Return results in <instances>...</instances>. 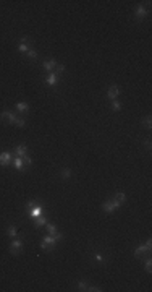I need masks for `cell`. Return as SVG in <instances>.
I'll return each mask as SVG.
<instances>
[{
    "instance_id": "obj_1",
    "label": "cell",
    "mask_w": 152,
    "mask_h": 292,
    "mask_svg": "<svg viewBox=\"0 0 152 292\" xmlns=\"http://www.w3.org/2000/svg\"><path fill=\"white\" fill-rule=\"evenodd\" d=\"M55 243H57L55 235H44V237H42V242H40V248L45 250V252H49V250L52 248Z\"/></svg>"
},
{
    "instance_id": "obj_2",
    "label": "cell",
    "mask_w": 152,
    "mask_h": 292,
    "mask_svg": "<svg viewBox=\"0 0 152 292\" xmlns=\"http://www.w3.org/2000/svg\"><path fill=\"white\" fill-rule=\"evenodd\" d=\"M21 248H23V242H21V240L13 239L12 243H10V252H12L13 255H19V253H21Z\"/></svg>"
},
{
    "instance_id": "obj_3",
    "label": "cell",
    "mask_w": 152,
    "mask_h": 292,
    "mask_svg": "<svg viewBox=\"0 0 152 292\" xmlns=\"http://www.w3.org/2000/svg\"><path fill=\"white\" fill-rule=\"evenodd\" d=\"M0 119H2V120L5 122V124H15V120H16V114H15V112H8V110H5V112H2Z\"/></svg>"
},
{
    "instance_id": "obj_4",
    "label": "cell",
    "mask_w": 152,
    "mask_h": 292,
    "mask_svg": "<svg viewBox=\"0 0 152 292\" xmlns=\"http://www.w3.org/2000/svg\"><path fill=\"white\" fill-rule=\"evenodd\" d=\"M120 206V204H116L115 201H113V200H109V201H105L104 204H102V209H104V211L105 213H113V211H116V208H118Z\"/></svg>"
},
{
    "instance_id": "obj_5",
    "label": "cell",
    "mask_w": 152,
    "mask_h": 292,
    "mask_svg": "<svg viewBox=\"0 0 152 292\" xmlns=\"http://www.w3.org/2000/svg\"><path fill=\"white\" fill-rule=\"evenodd\" d=\"M146 15H147V8L144 7V5H138L136 7V20H144L146 18Z\"/></svg>"
},
{
    "instance_id": "obj_6",
    "label": "cell",
    "mask_w": 152,
    "mask_h": 292,
    "mask_svg": "<svg viewBox=\"0 0 152 292\" xmlns=\"http://www.w3.org/2000/svg\"><path fill=\"white\" fill-rule=\"evenodd\" d=\"M15 154H16L18 157H24V156H28V146L24 145V143L18 145V146H16V150H15Z\"/></svg>"
},
{
    "instance_id": "obj_7",
    "label": "cell",
    "mask_w": 152,
    "mask_h": 292,
    "mask_svg": "<svg viewBox=\"0 0 152 292\" xmlns=\"http://www.w3.org/2000/svg\"><path fill=\"white\" fill-rule=\"evenodd\" d=\"M18 50H19V52H23V54H26L28 50H29V39H28V38H23L21 41H19Z\"/></svg>"
},
{
    "instance_id": "obj_8",
    "label": "cell",
    "mask_w": 152,
    "mask_h": 292,
    "mask_svg": "<svg viewBox=\"0 0 152 292\" xmlns=\"http://www.w3.org/2000/svg\"><path fill=\"white\" fill-rule=\"evenodd\" d=\"M12 162V154L10 153H2L0 154V166H8Z\"/></svg>"
},
{
    "instance_id": "obj_9",
    "label": "cell",
    "mask_w": 152,
    "mask_h": 292,
    "mask_svg": "<svg viewBox=\"0 0 152 292\" xmlns=\"http://www.w3.org/2000/svg\"><path fill=\"white\" fill-rule=\"evenodd\" d=\"M118 94H120V89L116 88V86H112V88L109 89V93H107V97H109V99H112V101H115L116 97H118Z\"/></svg>"
},
{
    "instance_id": "obj_10",
    "label": "cell",
    "mask_w": 152,
    "mask_h": 292,
    "mask_svg": "<svg viewBox=\"0 0 152 292\" xmlns=\"http://www.w3.org/2000/svg\"><path fill=\"white\" fill-rule=\"evenodd\" d=\"M146 252H149V250L146 248V245H139V247L134 250V257H136V258H141Z\"/></svg>"
},
{
    "instance_id": "obj_11",
    "label": "cell",
    "mask_w": 152,
    "mask_h": 292,
    "mask_svg": "<svg viewBox=\"0 0 152 292\" xmlns=\"http://www.w3.org/2000/svg\"><path fill=\"white\" fill-rule=\"evenodd\" d=\"M31 216H34V218L42 216V206L40 204H36L34 208H31Z\"/></svg>"
},
{
    "instance_id": "obj_12",
    "label": "cell",
    "mask_w": 152,
    "mask_h": 292,
    "mask_svg": "<svg viewBox=\"0 0 152 292\" xmlns=\"http://www.w3.org/2000/svg\"><path fill=\"white\" fill-rule=\"evenodd\" d=\"M57 83H58V78H57V75L52 71V73L47 76V85H49V86H55Z\"/></svg>"
},
{
    "instance_id": "obj_13",
    "label": "cell",
    "mask_w": 152,
    "mask_h": 292,
    "mask_svg": "<svg viewBox=\"0 0 152 292\" xmlns=\"http://www.w3.org/2000/svg\"><path fill=\"white\" fill-rule=\"evenodd\" d=\"M55 67H57V62H55V60H45L44 62V68L47 71H52Z\"/></svg>"
},
{
    "instance_id": "obj_14",
    "label": "cell",
    "mask_w": 152,
    "mask_h": 292,
    "mask_svg": "<svg viewBox=\"0 0 152 292\" xmlns=\"http://www.w3.org/2000/svg\"><path fill=\"white\" fill-rule=\"evenodd\" d=\"M113 201L116 204H123L126 201V196H125V193H116L115 195V198H113Z\"/></svg>"
},
{
    "instance_id": "obj_15",
    "label": "cell",
    "mask_w": 152,
    "mask_h": 292,
    "mask_svg": "<svg viewBox=\"0 0 152 292\" xmlns=\"http://www.w3.org/2000/svg\"><path fill=\"white\" fill-rule=\"evenodd\" d=\"M16 110L21 112V114H24V112L29 110V106L26 104V102H19V104H16Z\"/></svg>"
},
{
    "instance_id": "obj_16",
    "label": "cell",
    "mask_w": 152,
    "mask_h": 292,
    "mask_svg": "<svg viewBox=\"0 0 152 292\" xmlns=\"http://www.w3.org/2000/svg\"><path fill=\"white\" fill-rule=\"evenodd\" d=\"M152 119H150V115H147V117H144L143 120H141V125L143 127H146V128H150V125H152V122H150Z\"/></svg>"
},
{
    "instance_id": "obj_17",
    "label": "cell",
    "mask_w": 152,
    "mask_h": 292,
    "mask_svg": "<svg viewBox=\"0 0 152 292\" xmlns=\"http://www.w3.org/2000/svg\"><path fill=\"white\" fill-rule=\"evenodd\" d=\"M7 234H8V237H16L18 230H16V227H15V226H10V227L7 229Z\"/></svg>"
},
{
    "instance_id": "obj_18",
    "label": "cell",
    "mask_w": 152,
    "mask_h": 292,
    "mask_svg": "<svg viewBox=\"0 0 152 292\" xmlns=\"http://www.w3.org/2000/svg\"><path fill=\"white\" fill-rule=\"evenodd\" d=\"M26 55H28V59H31V60H36L37 59V52L34 49H29L28 52H26Z\"/></svg>"
},
{
    "instance_id": "obj_19",
    "label": "cell",
    "mask_w": 152,
    "mask_h": 292,
    "mask_svg": "<svg viewBox=\"0 0 152 292\" xmlns=\"http://www.w3.org/2000/svg\"><path fill=\"white\" fill-rule=\"evenodd\" d=\"M13 162H15V167H16V169H21L23 164H24V162H23V157H18V156L13 159Z\"/></svg>"
},
{
    "instance_id": "obj_20",
    "label": "cell",
    "mask_w": 152,
    "mask_h": 292,
    "mask_svg": "<svg viewBox=\"0 0 152 292\" xmlns=\"http://www.w3.org/2000/svg\"><path fill=\"white\" fill-rule=\"evenodd\" d=\"M47 230L50 235H55L57 234V227H55V224H47Z\"/></svg>"
},
{
    "instance_id": "obj_21",
    "label": "cell",
    "mask_w": 152,
    "mask_h": 292,
    "mask_svg": "<svg viewBox=\"0 0 152 292\" xmlns=\"http://www.w3.org/2000/svg\"><path fill=\"white\" fill-rule=\"evenodd\" d=\"M44 224H47V219H45L44 216H39L37 222H36V227H40V226H44Z\"/></svg>"
},
{
    "instance_id": "obj_22",
    "label": "cell",
    "mask_w": 152,
    "mask_h": 292,
    "mask_svg": "<svg viewBox=\"0 0 152 292\" xmlns=\"http://www.w3.org/2000/svg\"><path fill=\"white\" fill-rule=\"evenodd\" d=\"M15 125H18V127H24V125H26V120H24L23 117H16V120H15Z\"/></svg>"
},
{
    "instance_id": "obj_23",
    "label": "cell",
    "mask_w": 152,
    "mask_h": 292,
    "mask_svg": "<svg viewBox=\"0 0 152 292\" xmlns=\"http://www.w3.org/2000/svg\"><path fill=\"white\" fill-rule=\"evenodd\" d=\"M120 109H121V104H120V102H118V101H116V99H115V101H112V110H115V112H118Z\"/></svg>"
},
{
    "instance_id": "obj_24",
    "label": "cell",
    "mask_w": 152,
    "mask_h": 292,
    "mask_svg": "<svg viewBox=\"0 0 152 292\" xmlns=\"http://www.w3.org/2000/svg\"><path fill=\"white\" fill-rule=\"evenodd\" d=\"M78 289H79V290H88V289H89V284L84 283V281H81V283H78Z\"/></svg>"
},
{
    "instance_id": "obj_25",
    "label": "cell",
    "mask_w": 152,
    "mask_h": 292,
    "mask_svg": "<svg viewBox=\"0 0 152 292\" xmlns=\"http://www.w3.org/2000/svg\"><path fill=\"white\" fill-rule=\"evenodd\" d=\"M70 175H71V171H70L68 167H65L63 171H62V177H63V178H68Z\"/></svg>"
},
{
    "instance_id": "obj_26",
    "label": "cell",
    "mask_w": 152,
    "mask_h": 292,
    "mask_svg": "<svg viewBox=\"0 0 152 292\" xmlns=\"http://www.w3.org/2000/svg\"><path fill=\"white\" fill-rule=\"evenodd\" d=\"M62 71H65V65L57 63V67H55V75H57V73H62Z\"/></svg>"
},
{
    "instance_id": "obj_27",
    "label": "cell",
    "mask_w": 152,
    "mask_h": 292,
    "mask_svg": "<svg viewBox=\"0 0 152 292\" xmlns=\"http://www.w3.org/2000/svg\"><path fill=\"white\" fill-rule=\"evenodd\" d=\"M23 162L26 164L28 167H29V166H33V159H31L29 156H24V157H23Z\"/></svg>"
},
{
    "instance_id": "obj_28",
    "label": "cell",
    "mask_w": 152,
    "mask_h": 292,
    "mask_svg": "<svg viewBox=\"0 0 152 292\" xmlns=\"http://www.w3.org/2000/svg\"><path fill=\"white\" fill-rule=\"evenodd\" d=\"M146 271H147V273L152 271V261L150 260H146Z\"/></svg>"
},
{
    "instance_id": "obj_29",
    "label": "cell",
    "mask_w": 152,
    "mask_h": 292,
    "mask_svg": "<svg viewBox=\"0 0 152 292\" xmlns=\"http://www.w3.org/2000/svg\"><path fill=\"white\" fill-rule=\"evenodd\" d=\"M94 260L97 261V263H104V261H105V260H104V257H102V255H95V257H94Z\"/></svg>"
},
{
    "instance_id": "obj_30",
    "label": "cell",
    "mask_w": 152,
    "mask_h": 292,
    "mask_svg": "<svg viewBox=\"0 0 152 292\" xmlns=\"http://www.w3.org/2000/svg\"><path fill=\"white\" fill-rule=\"evenodd\" d=\"M144 245H146V248H147V250H150V247H152V242H150V240H147V242H146Z\"/></svg>"
},
{
    "instance_id": "obj_31",
    "label": "cell",
    "mask_w": 152,
    "mask_h": 292,
    "mask_svg": "<svg viewBox=\"0 0 152 292\" xmlns=\"http://www.w3.org/2000/svg\"><path fill=\"white\" fill-rule=\"evenodd\" d=\"M34 206H36V203H34V201H31V203H28V209H31V208H34Z\"/></svg>"
},
{
    "instance_id": "obj_32",
    "label": "cell",
    "mask_w": 152,
    "mask_h": 292,
    "mask_svg": "<svg viewBox=\"0 0 152 292\" xmlns=\"http://www.w3.org/2000/svg\"><path fill=\"white\" fill-rule=\"evenodd\" d=\"M146 150H150V140L146 141Z\"/></svg>"
},
{
    "instance_id": "obj_33",
    "label": "cell",
    "mask_w": 152,
    "mask_h": 292,
    "mask_svg": "<svg viewBox=\"0 0 152 292\" xmlns=\"http://www.w3.org/2000/svg\"><path fill=\"white\" fill-rule=\"evenodd\" d=\"M62 237H63V235H62V234H58V232H57V234H55V239H57V240H60V239H62Z\"/></svg>"
}]
</instances>
